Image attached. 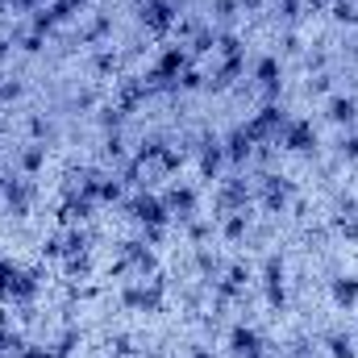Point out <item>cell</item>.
<instances>
[{"label": "cell", "instance_id": "cell-1", "mask_svg": "<svg viewBox=\"0 0 358 358\" xmlns=\"http://www.w3.org/2000/svg\"><path fill=\"white\" fill-rule=\"evenodd\" d=\"M187 67H192V55H187L183 46H163V55L155 59V67L146 71V80H142V84H146L150 92H155V88H176L179 76H183Z\"/></svg>", "mask_w": 358, "mask_h": 358}, {"label": "cell", "instance_id": "cell-2", "mask_svg": "<svg viewBox=\"0 0 358 358\" xmlns=\"http://www.w3.org/2000/svg\"><path fill=\"white\" fill-rule=\"evenodd\" d=\"M292 117L279 108V104H263L242 129H246V138L255 142V146H271V142H279V134H283V125H287Z\"/></svg>", "mask_w": 358, "mask_h": 358}, {"label": "cell", "instance_id": "cell-3", "mask_svg": "<svg viewBox=\"0 0 358 358\" xmlns=\"http://www.w3.org/2000/svg\"><path fill=\"white\" fill-rule=\"evenodd\" d=\"M125 213H129L142 229H167V225H171V213H167V204H163L159 192H138V196L125 204Z\"/></svg>", "mask_w": 358, "mask_h": 358}, {"label": "cell", "instance_id": "cell-4", "mask_svg": "<svg viewBox=\"0 0 358 358\" xmlns=\"http://www.w3.org/2000/svg\"><path fill=\"white\" fill-rule=\"evenodd\" d=\"M279 146L292 150V155H313V150H317V129H313V121L292 117V121L283 125V134H279Z\"/></svg>", "mask_w": 358, "mask_h": 358}, {"label": "cell", "instance_id": "cell-5", "mask_svg": "<svg viewBox=\"0 0 358 358\" xmlns=\"http://www.w3.org/2000/svg\"><path fill=\"white\" fill-rule=\"evenodd\" d=\"M163 204H167V213H171V221H192L196 217V204H200V196H196V187L192 183H171L167 192H163Z\"/></svg>", "mask_w": 358, "mask_h": 358}, {"label": "cell", "instance_id": "cell-6", "mask_svg": "<svg viewBox=\"0 0 358 358\" xmlns=\"http://www.w3.org/2000/svg\"><path fill=\"white\" fill-rule=\"evenodd\" d=\"M142 25L163 38V34H171L179 25V8H171L167 0H146V4H142Z\"/></svg>", "mask_w": 358, "mask_h": 358}, {"label": "cell", "instance_id": "cell-7", "mask_svg": "<svg viewBox=\"0 0 358 358\" xmlns=\"http://www.w3.org/2000/svg\"><path fill=\"white\" fill-rule=\"evenodd\" d=\"M255 80H259V88L267 96V104H279V92H283V63H279L275 55H263V59L255 63Z\"/></svg>", "mask_w": 358, "mask_h": 358}, {"label": "cell", "instance_id": "cell-8", "mask_svg": "<svg viewBox=\"0 0 358 358\" xmlns=\"http://www.w3.org/2000/svg\"><path fill=\"white\" fill-rule=\"evenodd\" d=\"M221 150H225V163H229L234 171H242V167H246V163L255 159V142L246 138V129H242V125L225 134V142H221Z\"/></svg>", "mask_w": 358, "mask_h": 358}, {"label": "cell", "instance_id": "cell-9", "mask_svg": "<svg viewBox=\"0 0 358 358\" xmlns=\"http://www.w3.org/2000/svg\"><path fill=\"white\" fill-rule=\"evenodd\" d=\"M263 292H267V304L275 313L287 304V275H283L279 259H267V267H263Z\"/></svg>", "mask_w": 358, "mask_h": 358}, {"label": "cell", "instance_id": "cell-10", "mask_svg": "<svg viewBox=\"0 0 358 358\" xmlns=\"http://www.w3.org/2000/svg\"><path fill=\"white\" fill-rule=\"evenodd\" d=\"M0 200L13 217H25L29 213V200H34V187L25 179H0Z\"/></svg>", "mask_w": 358, "mask_h": 358}, {"label": "cell", "instance_id": "cell-11", "mask_svg": "<svg viewBox=\"0 0 358 358\" xmlns=\"http://www.w3.org/2000/svg\"><path fill=\"white\" fill-rule=\"evenodd\" d=\"M229 355L234 358H259L263 355V334L255 325H234L229 329Z\"/></svg>", "mask_w": 358, "mask_h": 358}, {"label": "cell", "instance_id": "cell-12", "mask_svg": "<svg viewBox=\"0 0 358 358\" xmlns=\"http://www.w3.org/2000/svg\"><path fill=\"white\" fill-rule=\"evenodd\" d=\"M259 200H263V208H267V213H283V208H287V200H292V183H287L283 176H267V179H263Z\"/></svg>", "mask_w": 358, "mask_h": 358}, {"label": "cell", "instance_id": "cell-13", "mask_svg": "<svg viewBox=\"0 0 358 358\" xmlns=\"http://www.w3.org/2000/svg\"><path fill=\"white\" fill-rule=\"evenodd\" d=\"M242 71H246V55H242V59H221V67H217V71L208 76V84H204V88H213V92H229V88H234V80H238Z\"/></svg>", "mask_w": 358, "mask_h": 358}, {"label": "cell", "instance_id": "cell-14", "mask_svg": "<svg viewBox=\"0 0 358 358\" xmlns=\"http://www.w3.org/2000/svg\"><path fill=\"white\" fill-rule=\"evenodd\" d=\"M221 167H225V150H221V142H217V138H204V142H200V176L217 179L221 176Z\"/></svg>", "mask_w": 358, "mask_h": 358}, {"label": "cell", "instance_id": "cell-15", "mask_svg": "<svg viewBox=\"0 0 358 358\" xmlns=\"http://www.w3.org/2000/svg\"><path fill=\"white\" fill-rule=\"evenodd\" d=\"M329 296H334V304L338 308H358V275H338L334 283H329Z\"/></svg>", "mask_w": 358, "mask_h": 358}, {"label": "cell", "instance_id": "cell-16", "mask_svg": "<svg viewBox=\"0 0 358 358\" xmlns=\"http://www.w3.org/2000/svg\"><path fill=\"white\" fill-rule=\"evenodd\" d=\"M325 117H329L334 125H355V121H358V100H355V96H329Z\"/></svg>", "mask_w": 358, "mask_h": 358}, {"label": "cell", "instance_id": "cell-17", "mask_svg": "<svg viewBox=\"0 0 358 358\" xmlns=\"http://www.w3.org/2000/svg\"><path fill=\"white\" fill-rule=\"evenodd\" d=\"M92 208H96V200L80 192V196H71V200L63 204V221H67V225H84V221L92 217Z\"/></svg>", "mask_w": 358, "mask_h": 358}, {"label": "cell", "instance_id": "cell-18", "mask_svg": "<svg viewBox=\"0 0 358 358\" xmlns=\"http://www.w3.org/2000/svg\"><path fill=\"white\" fill-rule=\"evenodd\" d=\"M34 296H38V275H34V271H21V275L13 279V292H8V300H13V304H29Z\"/></svg>", "mask_w": 358, "mask_h": 358}, {"label": "cell", "instance_id": "cell-19", "mask_svg": "<svg viewBox=\"0 0 358 358\" xmlns=\"http://www.w3.org/2000/svg\"><path fill=\"white\" fill-rule=\"evenodd\" d=\"M125 192V179L117 176H96V204H117Z\"/></svg>", "mask_w": 358, "mask_h": 358}, {"label": "cell", "instance_id": "cell-20", "mask_svg": "<svg viewBox=\"0 0 358 358\" xmlns=\"http://www.w3.org/2000/svg\"><path fill=\"white\" fill-rule=\"evenodd\" d=\"M42 167H46V146H42V142L25 146V150H21V171H25V176H38Z\"/></svg>", "mask_w": 358, "mask_h": 358}, {"label": "cell", "instance_id": "cell-21", "mask_svg": "<svg viewBox=\"0 0 358 358\" xmlns=\"http://www.w3.org/2000/svg\"><path fill=\"white\" fill-rule=\"evenodd\" d=\"M246 234H250V213H229L225 217V238L229 242H242Z\"/></svg>", "mask_w": 358, "mask_h": 358}, {"label": "cell", "instance_id": "cell-22", "mask_svg": "<svg viewBox=\"0 0 358 358\" xmlns=\"http://www.w3.org/2000/svg\"><path fill=\"white\" fill-rule=\"evenodd\" d=\"M325 346H329V355H334V358H358L355 338H350V334H329V338H325Z\"/></svg>", "mask_w": 358, "mask_h": 358}, {"label": "cell", "instance_id": "cell-23", "mask_svg": "<svg viewBox=\"0 0 358 358\" xmlns=\"http://www.w3.org/2000/svg\"><path fill=\"white\" fill-rule=\"evenodd\" d=\"M329 8H334V21H338V25H358V4L355 0H334Z\"/></svg>", "mask_w": 358, "mask_h": 358}, {"label": "cell", "instance_id": "cell-24", "mask_svg": "<svg viewBox=\"0 0 358 358\" xmlns=\"http://www.w3.org/2000/svg\"><path fill=\"white\" fill-rule=\"evenodd\" d=\"M55 25H59V21H55V13H50V8H34L29 34H42V38H46V34H55Z\"/></svg>", "mask_w": 358, "mask_h": 358}, {"label": "cell", "instance_id": "cell-25", "mask_svg": "<svg viewBox=\"0 0 358 358\" xmlns=\"http://www.w3.org/2000/svg\"><path fill=\"white\" fill-rule=\"evenodd\" d=\"M21 275V267L13 263V259H0V300H8V292H13V279Z\"/></svg>", "mask_w": 358, "mask_h": 358}, {"label": "cell", "instance_id": "cell-26", "mask_svg": "<svg viewBox=\"0 0 358 358\" xmlns=\"http://www.w3.org/2000/svg\"><path fill=\"white\" fill-rule=\"evenodd\" d=\"M238 13H242V4H238V0H213V21L229 25V21H234Z\"/></svg>", "mask_w": 358, "mask_h": 358}, {"label": "cell", "instance_id": "cell-27", "mask_svg": "<svg viewBox=\"0 0 358 358\" xmlns=\"http://www.w3.org/2000/svg\"><path fill=\"white\" fill-rule=\"evenodd\" d=\"M204 84H208V76H204V71H196V67H187V71L179 76V84H176V88L196 92V88H204Z\"/></svg>", "mask_w": 358, "mask_h": 358}, {"label": "cell", "instance_id": "cell-28", "mask_svg": "<svg viewBox=\"0 0 358 358\" xmlns=\"http://www.w3.org/2000/svg\"><path fill=\"white\" fill-rule=\"evenodd\" d=\"M208 50H217V29H200L192 42V55H208Z\"/></svg>", "mask_w": 358, "mask_h": 358}, {"label": "cell", "instance_id": "cell-29", "mask_svg": "<svg viewBox=\"0 0 358 358\" xmlns=\"http://www.w3.org/2000/svg\"><path fill=\"white\" fill-rule=\"evenodd\" d=\"M104 155H108L113 163H125V142H121V134H108V142H104Z\"/></svg>", "mask_w": 358, "mask_h": 358}, {"label": "cell", "instance_id": "cell-30", "mask_svg": "<svg viewBox=\"0 0 358 358\" xmlns=\"http://www.w3.org/2000/svg\"><path fill=\"white\" fill-rule=\"evenodd\" d=\"M342 159L346 163H358V134H346L342 138Z\"/></svg>", "mask_w": 358, "mask_h": 358}, {"label": "cell", "instance_id": "cell-31", "mask_svg": "<svg viewBox=\"0 0 358 358\" xmlns=\"http://www.w3.org/2000/svg\"><path fill=\"white\" fill-rule=\"evenodd\" d=\"M42 46H46V38H42V34H25V38H21V50H25V55H38Z\"/></svg>", "mask_w": 358, "mask_h": 358}, {"label": "cell", "instance_id": "cell-32", "mask_svg": "<svg viewBox=\"0 0 358 358\" xmlns=\"http://www.w3.org/2000/svg\"><path fill=\"white\" fill-rule=\"evenodd\" d=\"M279 17L283 21H296L300 17V0H279Z\"/></svg>", "mask_w": 358, "mask_h": 358}, {"label": "cell", "instance_id": "cell-33", "mask_svg": "<svg viewBox=\"0 0 358 358\" xmlns=\"http://www.w3.org/2000/svg\"><path fill=\"white\" fill-rule=\"evenodd\" d=\"M17 96H21V84H0V104H8Z\"/></svg>", "mask_w": 358, "mask_h": 358}, {"label": "cell", "instance_id": "cell-34", "mask_svg": "<svg viewBox=\"0 0 358 358\" xmlns=\"http://www.w3.org/2000/svg\"><path fill=\"white\" fill-rule=\"evenodd\" d=\"M21 358H55V355H50L46 346H25V350H21Z\"/></svg>", "mask_w": 358, "mask_h": 358}, {"label": "cell", "instance_id": "cell-35", "mask_svg": "<svg viewBox=\"0 0 358 358\" xmlns=\"http://www.w3.org/2000/svg\"><path fill=\"white\" fill-rule=\"evenodd\" d=\"M8 8L13 13H29V8H38V0H8Z\"/></svg>", "mask_w": 358, "mask_h": 358}, {"label": "cell", "instance_id": "cell-36", "mask_svg": "<svg viewBox=\"0 0 358 358\" xmlns=\"http://www.w3.org/2000/svg\"><path fill=\"white\" fill-rule=\"evenodd\" d=\"M329 88V76H313V80H308V92H325Z\"/></svg>", "mask_w": 358, "mask_h": 358}, {"label": "cell", "instance_id": "cell-37", "mask_svg": "<svg viewBox=\"0 0 358 358\" xmlns=\"http://www.w3.org/2000/svg\"><path fill=\"white\" fill-rule=\"evenodd\" d=\"M259 4L263 0H242V13H259Z\"/></svg>", "mask_w": 358, "mask_h": 358}, {"label": "cell", "instance_id": "cell-38", "mask_svg": "<svg viewBox=\"0 0 358 358\" xmlns=\"http://www.w3.org/2000/svg\"><path fill=\"white\" fill-rule=\"evenodd\" d=\"M192 358H213V350H208V346H196V350H192Z\"/></svg>", "mask_w": 358, "mask_h": 358}, {"label": "cell", "instance_id": "cell-39", "mask_svg": "<svg viewBox=\"0 0 358 358\" xmlns=\"http://www.w3.org/2000/svg\"><path fill=\"white\" fill-rule=\"evenodd\" d=\"M325 4H334V0H313V8H325Z\"/></svg>", "mask_w": 358, "mask_h": 358}, {"label": "cell", "instance_id": "cell-40", "mask_svg": "<svg viewBox=\"0 0 358 358\" xmlns=\"http://www.w3.org/2000/svg\"><path fill=\"white\" fill-rule=\"evenodd\" d=\"M4 55H8V42H0V59H4Z\"/></svg>", "mask_w": 358, "mask_h": 358}, {"label": "cell", "instance_id": "cell-41", "mask_svg": "<svg viewBox=\"0 0 358 358\" xmlns=\"http://www.w3.org/2000/svg\"><path fill=\"white\" fill-rule=\"evenodd\" d=\"M167 4H171V8H183V0H167Z\"/></svg>", "mask_w": 358, "mask_h": 358}, {"label": "cell", "instance_id": "cell-42", "mask_svg": "<svg viewBox=\"0 0 358 358\" xmlns=\"http://www.w3.org/2000/svg\"><path fill=\"white\" fill-rule=\"evenodd\" d=\"M4 8H8V0H0V13H4Z\"/></svg>", "mask_w": 358, "mask_h": 358}, {"label": "cell", "instance_id": "cell-43", "mask_svg": "<svg viewBox=\"0 0 358 358\" xmlns=\"http://www.w3.org/2000/svg\"><path fill=\"white\" fill-rule=\"evenodd\" d=\"M275 4H279V0H275Z\"/></svg>", "mask_w": 358, "mask_h": 358}]
</instances>
